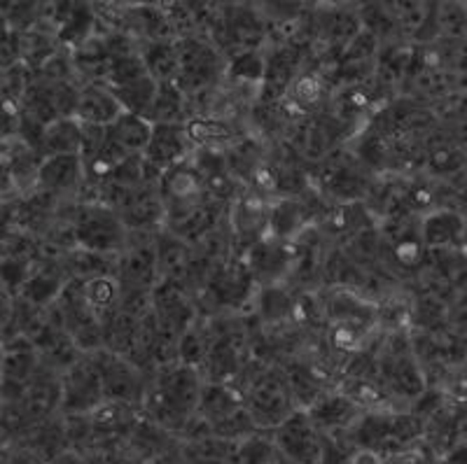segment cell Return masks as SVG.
I'll return each mask as SVG.
<instances>
[{"mask_svg":"<svg viewBox=\"0 0 467 464\" xmlns=\"http://www.w3.org/2000/svg\"><path fill=\"white\" fill-rule=\"evenodd\" d=\"M82 140H85V127L75 117H58L45 127L37 152L45 154V159L58 154H80Z\"/></svg>","mask_w":467,"mask_h":464,"instance_id":"11","label":"cell"},{"mask_svg":"<svg viewBox=\"0 0 467 464\" xmlns=\"http://www.w3.org/2000/svg\"><path fill=\"white\" fill-rule=\"evenodd\" d=\"M78 236L89 253H106L122 245L124 224L110 211L85 208L78 222Z\"/></svg>","mask_w":467,"mask_h":464,"instance_id":"3","label":"cell"},{"mask_svg":"<svg viewBox=\"0 0 467 464\" xmlns=\"http://www.w3.org/2000/svg\"><path fill=\"white\" fill-rule=\"evenodd\" d=\"M154 124L148 117L133 115V112H122L110 127H106V136L129 157H139L148 150L150 138H152Z\"/></svg>","mask_w":467,"mask_h":464,"instance_id":"8","label":"cell"},{"mask_svg":"<svg viewBox=\"0 0 467 464\" xmlns=\"http://www.w3.org/2000/svg\"><path fill=\"white\" fill-rule=\"evenodd\" d=\"M143 464H185V459L175 458V455H171V453H157V455H152L150 459H145Z\"/></svg>","mask_w":467,"mask_h":464,"instance_id":"18","label":"cell"},{"mask_svg":"<svg viewBox=\"0 0 467 464\" xmlns=\"http://www.w3.org/2000/svg\"><path fill=\"white\" fill-rule=\"evenodd\" d=\"M61 401L70 416H87L99 404L106 401L103 395V380L99 366L80 362L66 374L64 387H61Z\"/></svg>","mask_w":467,"mask_h":464,"instance_id":"2","label":"cell"},{"mask_svg":"<svg viewBox=\"0 0 467 464\" xmlns=\"http://www.w3.org/2000/svg\"><path fill=\"white\" fill-rule=\"evenodd\" d=\"M7 180H10V170H7L5 166L0 164V187H5Z\"/></svg>","mask_w":467,"mask_h":464,"instance_id":"19","label":"cell"},{"mask_svg":"<svg viewBox=\"0 0 467 464\" xmlns=\"http://www.w3.org/2000/svg\"><path fill=\"white\" fill-rule=\"evenodd\" d=\"M274 449L290 464H320L323 437L308 420L306 411H292L276 428Z\"/></svg>","mask_w":467,"mask_h":464,"instance_id":"1","label":"cell"},{"mask_svg":"<svg viewBox=\"0 0 467 464\" xmlns=\"http://www.w3.org/2000/svg\"><path fill=\"white\" fill-rule=\"evenodd\" d=\"M175 49H178V89H197L218 75V57L208 45L182 40Z\"/></svg>","mask_w":467,"mask_h":464,"instance_id":"4","label":"cell"},{"mask_svg":"<svg viewBox=\"0 0 467 464\" xmlns=\"http://www.w3.org/2000/svg\"><path fill=\"white\" fill-rule=\"evenodd\" d=\"M47 464H89V459L80 453V450H61L54 459Z\"/></svg>","mask_w":467,"mask_h":464,"instance_id":"16","label":"cell"},{"mask_svg":"<svg viewBox=\"0 0 467 464\" xmlns=\"http://www.w3.org/2000/svg\"><path fill=\"white\" fill-rule=\"evenodd\" d=\"M250 418L255 428H278L283 420L292 413L290 401L281 392V387L274 380H265L253 390L250 399Z\"/></svg>","mask_w":467,"mask_h":464,"instance_id":"9","label":"cell"},{"mask_svg":"<svg viewBox=\"0 0 467 464\" xmlns=\"http://www.w3.org/2000/svg\"><path fill=\"white\" fill-rule=\"evenodd\" d=\"M420 236L431 248H449L465 236V222L456 212H432L423 220Z\"/></svg>","mask_w":467,"mask_h":464,"instance_id":"13","label":"cell"},{"mask_svg":"<svg viewBox=\"0 0 467 464\" xmlns=\"http://www.w3.org/2000/svg\"><path fill=\"white\" fill-rule=\"evenodd\" d=\"M82 175H85V164L80 154H58L40 161L37 182L49 191H66L80 185Z\"/></svg>","mask_w":467,"mask_h":464,"instance_id":"10","label":"cell"},{"mask_svg":"<svg viewBox=\"0 0 467 464\" xmlns=\"http://www.w3.org/2000/svg\"><path fill=\"white\" fill-rule=\"evenodd\" d=\"M350 464H386V459L372 450H356L350 458Z\"/></svg>","mask_w":467,"mask_h":464,"instance_id":"17","label":"cell"},{"mask_svg":"<svg viewBox=\"0 0 467 464\" xmlns=\"http://www.w3.org/2000/svg\"><path fill=\"white\" fill-rule=\"evenodd\" d=\"M187 131L181 124H154L152 138H150L148 150L143 152L145 161H150L157 169H173L185 154Z\"/></svg>","mask_w":467,"mask_h":464,"instance_id":"7","label":"cell"},{"mask_svg":"<svg viewBox=\"0 0 467 464\" xmlns=\"http://www.w3.org/2000/svg\"><path fill=\"white\" fill-rule=\"evenodd\" d=\"M117 296V287L112 280L108 278H94L87 283L85 287V301L89 304V308H106L110 306Z\"/></svg>","mask_w":467,"mask_h":464,"instance_id":"14","label":"cell"},{"mask_svg":"<svg viewBox=\"0 0 467 464\" xmlns=\"http://www.w3.org/2000/svg\"><path fill=\"white\" fill-rule=\"evenodd\" d=\"M103 380V395L110 401H129L140 392L139 376L133 374L131 366L124 359H112L108 365H96Z\"/></svg>","mask_w":467,"mask_h":464,"instance_id":"12","label":"cell"},{"mask_svg":"<svg viewBox=\"0 0 467 464\" xmlns=\"http://www.w3.org/2000/svg\"><path fill=\"white\" fill-rule=\"evenodd\" d=\"M306 416L318 432L337 434L353 428L362 418V408L346 395H325L314 399L306 408Z\"/></svg>","mask_w":467,"mask_h":464,"instance_id":"5","label":"cell"},{"mask_svg":"<svg viewBox=\"0 0 467 464\" xmlns=\"http://www.w3.org/2000/svg\"><path fill=\"white\" fill-rule=\"evenodd\" d=\"M122 103L115 98L108 87L91 85L85 91L78 94V103H75V119L85 127H99L106 129L115 122L117 117L122 115Z\"/></svg>","mask_w":467,"mask_h":464,"instance_id":"6","label":"cell"},{"mask_svg":"<svg viewBox=\"0 0 467 464\" xmlns=\"http://www.w3.org/2000/svg\"><path fill=\"white\" fill-rule=\"evenodd\" d=\"M232 70L234 75H239V77H248V79L265 77V64H262V58L255 57L253 52H244L234 58Z\"/></svg>","mask_w":467,"mask_h":464,"instance_id":"15","label":"cell"}]
</instances>
